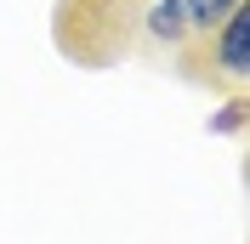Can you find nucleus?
Segmentation results:
<instances>
[{
  "label": "nucleus",
  "instance_id": "nucleus-1",
  "mask_svg": "<svg viewBox=\"0 0 250 244\" xmlns=\"http://www.w3.org/2000/svg\"><path fill=\"white\" fill-rule=\"evenodd\" d=\"M171 62L182 68V80L205 85L210 97H239L250 85V0L233 6L210 34H188Z\"/></svg>",
  "mask_w": 250,
  "mask_h": 244
},
{
  "label": "nucleus",
  "instance_id": "nucleus-2",
  "mask_svg": "<svg viewBox=\"0 0 250 244\" xmlns=\"http://www.w3.org/2000/svg\"><path fill=\"white\" fill-rule=\"evenodd\" d=\"M188 40V6L182 0H142L137 6V40L131 62H171Z\"/></svg>",
  "mask_w": 250,
  "mask_h": 244
},
{
  "label": "nucleus",
  "instance_id": "nucleus-3",
  "mask_svg": "<svg viewBox=\"0 0 250 244\" xmlns=\"http://www.w3.org/2000/svg\"><path fill=\"white\" fill-rule=\"evenodd\" d=\"M182 6H188V34H210L222 17L233 12V6H245V0H182Z\"/></svg>",
  "mask_w": 250,
  "mask_h": 244
},
{
  "label": "nucleus",
  "instance_id": "nucleus-4",
  "mask_svg": "<svg viewBox=\"0 0 250 244\" xmlns=\"http://www.w3.org/2000/svg\"><path fill=\"white\" fill-rule=\"evenodd\" d=\"M210 131H216V137H239V131H245V91L222 97V108L210 114Z\"/></svg>",
  "mask_w": 250,
  "mask_h": 244
}]
</instances>
